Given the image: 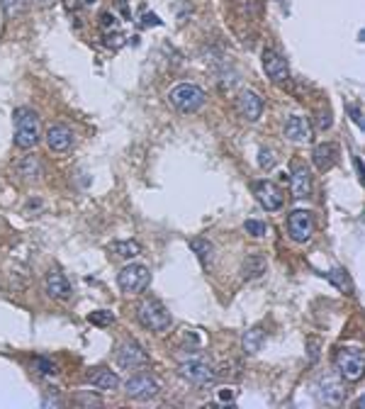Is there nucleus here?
<instances>
[{"mask_svg":"<svg viewBox=\"0 0 365 409\" xmlns=\"http://www.w3.org/2000/svg\"><path fill=\"white\" fill-rule=\"evenodd\" d=\"M39 117L34 110L17 108L15 110V146L17 149H34L39 144Z\"/></svg>","mask_w":365,"mask_h":409,"instance_id":"nucleus-1","label":"nucleus"},{"mask_svg":"<svg viewBox=\"0 0 365 409\" xmlns=\"http://www.w3.org/2000/svg\"><path fill=\"white\" fill-rule=\"evenodd\" d=\"M168 100H171V105L178 110V113L193 115L202 108L207 95H204L202 88L195 86V83H178V86L168 93Z\"/></svg>","mask_w":365,"mask_h":409,"instance_id":"nucleus-2","label":"nucleus"},{"mask_svg":"<svg viewBox=\"0 0 365 409\" xmlns=\"http://www.w3.org/2000/svg\"><path fill=\"white\" fill-rule=\"evenodd\" d=\"M137 317H139V324L149 331H156V334H161V331H168L171 327V314L168 309L161 305L158 300H144L137 309Z\"/></svg>","mask_w":365,"mask_h":409,"instance_id":"nucleus-3","label":"nucleus"},{"mask_svg":"<svg viewBox=\"0 0 365 409\" xmlns=\"http://www.w3.org/2000/svg\"><path fill=\"white\" fill-rule=\"evenodd\" d=\"M178 375H180L182 380L198 385V388H207V385H212V382L217 380L215 368H212L210 363L200 361L198 355H195V358H188V361H180V366H178Z\"/></svg>","mask_w":365,"mask_h":409,"instance_id":"nucleus-4","label":"nucleus"},{"mask_svg":"<svg viewBox=\"0 0 365 409\" xmlns=\"http://www.w3.org/2000/svg\"><path fill=\"white\" fill-rule=\"evenodd\" d=\"M363 368H365V358H363V351L360 349H341L336 353V371L341 377H346L349 382H355L363 377Z\"/></svg>","mask_w":365,"mask_h":409,"instance_id":"nucleus-5","label":"nucleus"},{"mask_svg":"<svg viewBox=\"0 0 365 409\" xmlns=\"http://www.w3.org/2000/svg\"><path fill=\"white\" fill-rule=\"evenodd\" d=\"M117 283H119V288H122L124 292H141V290H146V288H149L151 273H149V268H146V266L129 264V266H124V268L119 270Z\"/></svg>","mask_w":365,"mask_h":409,"instance_id":"nucleus-6","label":"nucleus"},{"mask_svg":"<svg viewBox=\"0 0 365 409\" xmlns=\"http://www.w3.org/2000/svg\"><path fill=\"white\" fill-rule=\"evenodd\" d=\"M317 397H319V402L329 404V407L344 404V399H346L344 382L338 380L336 375H322L317 380Z\"/></svg>","mask_w":365,"mask_h":409,"instance_id":"nucleus-7","label":"nucleus"},{"mask_svg":"<svg viewBox=\"0 0 365 409\" xmlns=\"http://www.w3.org/2000/svg\"><path fill=\"white\" fill-rule=\"evenodd\" d=\"M287 232H290V239L297 244H307L314 234V217L307 210H295L290 217H287Z\"/></svg>","mask_w":365,"mask_h":409,"instance_id":"nucleus-8","label":"nucleus"},{"mask_svg":"<svg viewBox=\"0 0 365 409\" xmlns=\"http://www.w3.org/2000/svg\"><path fill=\"white\" fill-rule=\"evenodd\" d=\"M237 113L246 122H258L261 115H263V97L256 91H242L237 97Z\"/></svg>","mask_w":365,"mask_h":409,"instance_id":"nucleus-9","label":"nucleus"},{"mask_svg":"<svg viewBox=\"0 0 365 409\" xmlns=\"http://www.w3.org/2000/svg\"><path fill=\"white\" fill-rule=\"evenodd\" d=\"M127 395L132 399H139V402H146V399H154L158 395V382L154 377H149L146 373H139V375L129 377L127 380Z\"/></svg>","mask_w":365,"mask_h":409,"instance_id":"nucleus-10","label":"nucleus"},{"mask_svg":"<svg viewBox=\"0 0 365 409\" xmlns=\"http://www.w3.org/2000/svg\"><path fill=\"white\" fill-rule=\"evenodd\" d=\"M261 61H263V71H266V75H268L270 81L273 83H287V78H290V69H287V61H285L275 49H266L263 56H261Z\"/></svg>","mask_w":365,"mask_h":409,"instance_id":"nucleus-11","label":"nucleus"},{"mask_svg":"<svg viewBox=\"0 0 365 409\" xmlns=\"http://www.w3.org/2000/svg\"><path fill=\"white\" fill-rule=\"evenodd\" d=\"M146 351L141 349L137 341H124L117 351V366L124 368V371H134V368L146 366Z\"/></svg>","mask_w":365,"mask_h":409,"instance_id":"nucleus-12","label":"nucleus"},{"mask_svg":"<svg viewBox=\"0 0 365 409\" xmlns=\"http://www.w3.org/2000/svg\"><path fill=\"white\" fill-rule=\"evenodd\" d=\"M253 195H256V200L261 202V207L268 212L283 207V193H280L278 185L270 183V180H258V183H253Z\"/></svg>","mask_w":365,"mask_h":409,"instance_id":"nucleus-13","label":"nucleus"},{"mask_svg":"<svg viewBox=\"0 0 365 409\" xmlns=\"http://www.w3.org/2000/svg\"><path fill=\"white\" fill-rule=\"evenodd\" d=\"M75 144V135L66 127V124H51L47 130V146L54 154H64Z\"/></svg>","mask_w":365,"mask_h":409,"instance_id":"nucleus-14","label":"nucleus"},{"mask_svg":"<svg viewBox=\"0 0 365 409\" xmlns=\"http://www.w3.org/2000/svg\"><path fill=\"white\" fill-rule=\"evenodd\" d=\"M44 288H47V295L54 297V300H69L73 295V288L66 280V275L59 268H51L44 278Z\"/></svg>","mask_w":365,"mask_h":409,"instance_id":"nucleus-15","label":"nucleus"},{"mask_svg":"<svg viewBox=\"0 0 365 409\" xmlns=\"http://www.w3.org/2000/svg\"><path fill=\"white\" fill-rule=\"evenodd\" d=\"M285 139L292 141V144H307V141H311L309 119L300 117V115H292V117L285 122Z\"/></svg>","mask_w":365,"mask_h":409,"instance_id":"nucleus-16","label":"nucleus"},{"mask_svg":"<svg viewBox=\"0 0 365 409\" xmlns=\"http://www.w3.org/2000/svg\"><path fill=\"white\" fill-rule=\"evenodd\" d=\"M290 188H292V198H297V200L309 198V195H311V176H309V168L302 166V163H295V166H292Z\"/></svg>","mask_w":365,"mask_h":409,"instance_id":"nucleus-17","label":"nucleus"},{"mask_svg":"<svg viewBox=\"0 0 365 409\" xmlns=\"http://www.w3.org/2000/svg\"><path fill=\"white\" fill-rule=\"evenodd\" d=\"M338 156H341V151H338V146L331 144V141H324V144H319L317 149H314V154H311V159H314V166H317L322 173L331 171V168L338 163Z\"/></svg>","mask_w":365,"mask_h":409,"instance_id":"nucleus-18","label":"nucleus"},{"mask_svg":"<svg viewBox=\"0 0 365 409\" xmlns=\"http://www.w3.org/2000/svg\"><path fill=\"white\" fill-rule=\"evenodd\" d=\"M88 382L97 390H117L119 388L117 373L110 371V368H95V371L88 375Z\"/></svg>","mask_w":365,"mask_h":409,"instance_id":"nucleus-19","label":"nucleus"},{"mask_svg":"<svg viewBox=\"0 0 365 409\" xmlns=\"http://www.w3.org/2000/svg\"><path fill=\"white\" fill-rule=\"evenodd\" d=\"M266 344V329L263 327H251L248 331H244V339H242V349L244 353L253 355L258 351L263 349Z\"/></svg>","mask_w":365,"mask_h":409,"instance_id":"nucleus-20","label":"nucleus"},{"mask_svg":"<svg viewBox=\"0 0 365 409\" xmlns=\"http://www.w3.org/2000/svg\"><path fill=\"white\" fill-rule=\"evenodd\" d=\"M263 273H266V259L263 256L253 253V256H248V259L244 261V266H242L244 280H256V278H261Z\"/></svg>","mask_w":365,"mask_h":409,"instance_id":"nucleus-21","label":"nucleus"},{"mask_svg":"<svg viewBox=\"0 0 365 409\" xmlns=\"http://www.w3.org/2000/svg\"><path fill=\"white\" fill-rule=\"evenodd\" d=\"M190 248H193L195 253H198V259L202 266H210L212 264V251H215V246H212V242H207V239L198 237L190 242Z\"/></svg>","mask_w":365,"mask_h":409,"instance_id":"nucleus-22","label":"nucleus"},{"mask_svg":"<svg viewBox=\"0 0 365 409\" xmlns=\"http://www.w3.org/2000/svg\"><path fill=\"white\" fill-rule=\"evenodd\" d=\"M110 251L119 259H134L141 253V246L137 242H113L110 244Z\"/></svg>","mask_w":365,"mask_h":409,"instance_id":"nucleus-23","label":"nucleus"},{"mask_svg":"<svg viewBox=\"0 0 365 409\" xmlns=\"http://www.w3.org/2000/svg\"><path fill=\"white\" fill-rule=\"evenodd\" d=\"M324 275L331 280L338 290H344L346 295H351V292H353V283H351V278H349V273H346V270L333 268V270H329V273H324Z\"/></svg>","mask_w":365,"mask_h":409,"instance_id":"nucleus-24","label":"nucleus"},{"mask_svg":"<svg viewBox=\"0 0 365 409\" xmlns=\"http://www.w3.org/2000/svg\"><path fill=\"white\" fill-rule=\"evenodd\" d=\"M17 171H20V176L25 178H39V173H42V166H39L37 156H27L25 161L17 166Z\"/></svg>","mask_w":365,"mask_h":409,"instance_id":"nucleus-25","label":"nucleus"},{"mask_svg":"<svg viewBox=\"0 0 365 409\" xmlns=\"http://www.w3.org/2000/svg\"><path fill=\"white\" fill-rule=\"evenodd\" d=\"M32 371H37L39 375H56L59 368H56L54 361H49V358H44V355H37V358L32 361Z\"/></svg>","mask_w":365,"mask_h":409,"instance_id":"nucleus-26","label":"nucleus"},{"mask_svg":"<svg viewBox=\"0 0 365 409\" xmlns=\"http://www.w3.org/2000/svg\"><path fill=\"white\" fill-rule=\"evenodd\" d=\"M88 322L95 324V327H110L115 322V314L108 312V309H97V312L88 314Z\"/></svg>","mask_w":365,"mask_h":409,"instance_id":"nucleus-27","label":"nucleus"},{"mask_svg":"<svg viewBox=\"0 0 365 409\" xmlns=\"http://www.w3.org/2000/svg\"><path fill=\"white\" fill-rule=\"evenodd\" d=\"M3 10H5V17L15 20L17 15L25 12V0H3Z\"/></svg>","mask_w":365,"mask_h":409,"instance_id":"nucleus-28","label":"nucleus"},{"mask_svg":"<svg viewBox=\"0 0 365 409\" xmlns=\"http://www.w3.org/2000/svg\"><path fill=\"white\" fill-rule=\"evenodd\" d=\"M244 229H246V232L251 234V237H266V232H268V226H266V222H258V220H246Z\"/></svg>","mask_w":365,"mask_h":409,"instance_id":"nucleus-29","label":"nucleus"},{"mask_svg":"<svg viewBox=\"0 0 365 409\" xmlns=\"http://www.w3.org/2000/svg\"><path fill=\"white\" fill-rule=\"evenodd\" d=\"M258 166L266 168V171H270V168L275 166V154L270 149H261L258 151Z\"/></svg>","mask_w":365,"mask_h":409,"instance_id":"nucleus-30","label":"nucleus"},{"mask_svg":"<svg viewBox=\"0 0 365 409\" xmlns=\"http://www.w3.org/2000/svg\"><path fill=\"white\" fill-rule=\"evenodd\" d=\"M100 20H102V27H105V30H117V20H115V15H113V12H102V15H100Z\"/></svg>","mask_w":365,"mask_h":409,"instance_id":"nucleus-31","label":"nucleus"},{"mask_svg":"<svg viewBox=\"0 0 365 409\" xmlns=\"http://www.w3.org/2000/svg\"><path fill=\"white\" fill-rule=\"evenodd\" d=\"M349 113H351V119H353V122L358 124L360 130H363V115H360L358 105H349Z\"/></svg>","mask_w":365,"mask_h":409,"instance_id":"nucleus-32","label":"nucleus"},{"mask_svg":"<svg viewBox=\"0 0 365 409\" xmlns=\"http://www.w3.org/2000/svg\"><path fill=\"white\" fill-rule=\"evenodd\" d=\"M141 25H144V27H158V25H161V20H158V17L154 15V12H149V15H144V22H141Z\"/></svg>","mask_w":365,"mask_h":409,"instance_id":"nucleus-33","label":"nucleus"},{"mask_svg":"<svg viewBox=\"0 0 365 409\" xmlns=\"http://www.w3.org/2000/svg\"><path fill=\"white\" fill-rule=\"evenodd\" d=\"M220 399H224V402H231V399H234V393H231V390H222Z\"/></svg>","mask_w":365,"mask_h":409,"instance_id":"nucleus-34","label":"nucleus"},{"mask_svg":"<svg viewBox=\"0 0 365 409\" xmlns=\"http://www.w3.org/2000/svg\"><path fill=\"white\" fill-rule=\"evenodd\" d=\"M309 346H311L309 358H311V361H317V341H309Z\"/></svg>","mask_w":365,"mask_h":409,"instance_id":"nucleus-35","label":"nucleus"},{"mask_svg":"<svg viewBox=\"0 0 365 409\" xmlns=\"http://www.w3.org/2000/svg\"><path fill=\"white\" fill-rule=\"evenodd\" d=\"M78 5H81L78 0H66V8H69V10H78Z\"/></svg>","mask_w":365,"mask_h":409,"instance_id":"nucleus-36","label":"nucleus"},{"mask_svg":"<svg viewBox=\"0 0 365 409\" xmlns=\"http://www.w3.org/2000/svg\"><path fill=\"white\" fill-rule=\"evenodd\" d=\"M42 3H44V0H42Z\"/></svg>","mask_w":365,"mask_h":409,"instance_id":"nucleus-37","label":"nucleus"}]
</instances>
